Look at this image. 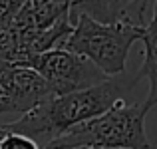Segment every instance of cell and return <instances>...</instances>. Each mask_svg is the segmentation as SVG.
Here are the masks:
<instances>
[{"instance_id": "obj_1", "label": "cell", "mask_w": 157, "mask_h": 149, "mask_svg": "<svg viewBox=\"0 0 157 149\" xmlns=\"http://www.w3.org/2000/svg\"><path fill=\"white\" fill-rule=\"evenodd\" d=\"M137 82L139 80L135 76L129 78L127 74H119L78 92L52 96L34 109L22 113L16 121L4 123L2 127L12 133L28 135L38 143L44 141L46 145L66 129L105 113L117 103H123Z\"/></svg>"}, {"instance_id": "obj_2", "label": "cell", "mask_w": 157, "mask_h": 149, "mask_svg": "<svg viewBox=\"0 0 157 149\" xmlns=\"http://www.w3.org/2000/svg\"><path fill=\"white\" fill-rule=\"evenodd\" d=\"M145 115L143 103H117L105 113L66 129L44 149H151Z\"/></svg>"}, {"instance_id": "obj_3", "label": "cell", "mask_w": 157, "mask_h": 149, "mask_svg": "<svg viewBox=\"0 0 157 149\" xmlns=\"http://www.w3.org/2000/svg\"><path fill=\"white\" fill-rule=\"evenodd\" d=\"M141 26L101 22L92 16L78 14L62 48L90 60L105 78H113L125 74L129 50L137 40H141Z\"/></svg>"}, {"instance_id": "obj_4", "label": "cell", "mask_w": 157, "mask_h": 149, "mask_svg": "<svg viewBox=\"0 0 157 149\" xmlns=\"http://www.w3.org/2000/svg\"><path fill=\"white\" fill-rule=\"evenodd\" d=\"M26 68H32L46 82L52 96L72 94L105 80V76L90 60L66 48H54L36 54L28 60Z\"/></svg>"}, {"instance_id": "obj_5", "label": "cell", "mask_w": 157, "mask_h": 149, "mask_svg": "<svg viewBox=\"0 0 157 149\" xmlns=\"http://www.w3.org/2000/svg\"><path fill=\"white\" fill-rule=\"evenodd\" d=\"M52 97L50 88L32 68L0 62V113H26Z\"/></svg>"}, {"instance_id": "obj_6", "label": "cell", "mask_w": 157, "mask_h": 149, "mask_svg": "<svg viewBox=\"0 0 157 149\" xmlns=\"http://www.w3.org/2000/svg\"><path fill=\"white\" fill-rule=\"evenodd\" d=\"M70 14V0H26L24 8L10 28L18 30H44Z\"/></svg>"}, {"instance_id": "obj_7", "label": "cell", "mask_w": 157, "mask_h": 149, "mask_svg": "<svg viewBox=\"0 0 157 149\" xmlns=\"http://www.w3.org/2000/svg\"><path fill=\"white\" fill-rule=\"evenodd\" d=\"M141 42H143V66L135 74V78L149 80V92H147V97L143 101V107L149 111L151 107L157 105V0H153V16L143 26Z\"/></svg>"}, {"instance_id": "obj_8", "label": "cell", "mask_w": 157, "mask_h": 149, "mask_svg": "<svg viewBox=\"0 0 157 149\" xmlns=\"http://www.w3.org/2000/svg\"><path fill=\"white\" fill-rule=\"evenodd\" d=\"M153 0H107V22L145 26V12Z\"/></svg>"}, {"instance_id": "obj_9", "label": "cell", "mask_w": 157, "mask_h": 149, "mask_svg": "<svg viewBox=\"0 0 157 149\" xmlns=\"http://www.w3.org/2000/svg\"><path fill=\"white\" fill-rule=\"evenodd\" d=\"M70 14L72 20H76L78 14H86L107 22V0H70Z\"/></svg>"}, {"instance_id": "obj_10", "label": "cell", "mask_w": 157, "mask_h": 149, "mask_svg": "<svg viewBox=\"0 0 157 149\" xmlns=\"http://www.w3.org/2000/svg\"><path fill=\"white\" fill-rule=\"evenodd\" d=\"M26 0H0V32L10 28L20 10L24 8Z\"/></svg>"}, {"instance_id": "obj_11", "label": "cell", "mask_w": 157, "mask_h": 149, "mask_svg": "<svg viewBox=\"0 0 157 149\" xmlns=\"http://www.w3.org/2000/svg\"><path fill=\"white\" fill-rule=\"evenodd\" d=\"M0 149H42L38 141H34L32 137L22 133H12L6 131V137L0 143Z\"/></svg>"}, {"instance_id": "obj_12", "label": "cell", "mask_w": 157, "mask_h": 149, "mask_svg": "<svg viewBox=\"0 0 157 149\" xmlns=\"http://www.w3.org/2000/svg\"><path fill=\"white\" fill-rule=\"evenodd\" d=\"M4 137H6V129L0 125V143H2V139H4Z\"/></svg>"}, {"instance_id": "obj_13", "label": "cell", "mask_w": 157, "mask_h": 149, "mask_svg": "<svg viewBox=\"0 0 157 149\" xmlns=\"http://www.w3.org/2000/svg\"><path fill=\"white\" fill-rule=\"evenodd\" d=\"M121 149H123V147H121Z\"/></svg>"}]
</instances>
